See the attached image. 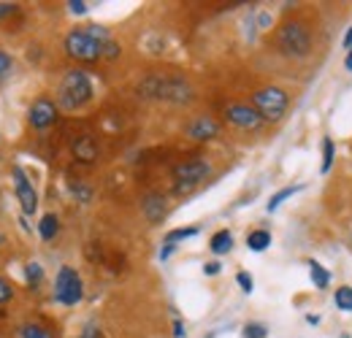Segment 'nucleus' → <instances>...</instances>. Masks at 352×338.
<instances>
[{
    "label": "nucleus",
    "instance_id": "f257e3e1",
    "mask_svg": "<svg viewBox=\"0 0 352 338\" xmlns=\"http://www.w3.org/2000/svg\"><path fill=\"white\" fill-rule=\"evenodd\" d=\"M111 41L109 30L106 27H76L65 36V52L68 57L79 60V63H95L103 57V46Z\"/></svg>",
    "mask_w": 352,
    "mask_h": 338
},
{
    "label": "nucleus",
    "instance_id": "f03ea898",
    "mask_svg": "<svg viewBox=\"0 0 352 338\" xmlns=\"http://www.w3.org/2000/svg\"><path fill=\"white\" fill-rule=\"evenodd\" d=\"M57 98H60V106L68 109V111H76L82 106H87L92 100V82L85 71H68L60 82L57 89Z\"/></svg>",
    "mask_w": 352,
    "mask_h": 338
},
{
    "label": "nucleus",
    "instance_id": "7ed1b4c3",
    "mask_svg": "<svg viewBox=\"0 0 352 338\" xmlns=\"http://www.w3.org/2000/svg\"><path fill=\"white\" fill-rule=\"evenodd\" d=\"M141 95L146 98H160V100H171V103H190L192 100V89L182 79H163V76H152L141 84Z\"/></svg>",
    "mask_w": 352,
    "mask_h": 338
},
{
    "label": "nucleus",
    "instance_id": "20e7f679",
    "mask_svg": "<svg viewBox=\"0 0 352 338\" xmlns=\"http://www.w3.org/2000/svg\"><path fill=\"white\" fill-rule=\"evenodd\" d=\"M287 106H290V98H287V92L279 89V87H265V89H258V92L252 95V109L263 117V122H276V120H282L285 111H287Z\"/></svg>",
    "mask_w": 352,
    "mask_h": 338
},
{
    "label": "nucleus",
    "instance_id": "39448f33",
    "mask_svg": "<svg viewBox=\"0 0 352 338\" xmlns=\"http://www.w3.org/2000/svg\"><path fill=\"white\" fill-rule=\"evenodd\" d=\"M276 49L285 57H307L311 52V36H309V30L301 22L282 25L279 33H276Z\"/></svg>",
    "mask_w": 352,
    "mask_h": 338
},
{
    "label": "nucleus",
    "instance_id": "423d86ee",
    "mask_svg": "<svg viewBox=\"0 0 352 338\" xmlns=\"http://www.w3.org/2000/svg\"><path fill=\"white\" fill-rule=\"evenodd\" d=\"M82 297H85V282H82L79 271L71 265H63L54 279V300L63 306H76Z\"/></svg>",
    "mask_w": 352,
    "mask_h": 338
},
{
    "label": "nucleus",
    "instance_id": "0eeeda50",
    "mask_svg": "<svg viewBox=\"0 0 352 338\" xmlns=\"http://www.w3.org/2000/svg\"><path fill=\"white\" fill-rule=\"evenodd\" d=\"M209 170H212V166H209L206 160H201V157L187 160V163H179L174 168V179L179 181L176 190H179V192H187V190L198 187V184L209 176Z\"/></svg>",
    "mask_w": 352,
    "mask_h": 338
},
{
    "label": "nucleus",
    "instance_id": "6e6552de",
    "mask_svg": "<svg viewBox=\"0 0 352 338\" xmlns=\"http://www.w3.org/2000/svg\"><path fill=\"white\" fill-rule=\"evenodd\" d=\"M11 176H14V190H16V198H19L22 212L36 214V209H38V195H36V187L30 184V179H28L25 168L14 166V168H11Z\"/></svg>",
    "mask_w": 352,
    "mask_h": 338
},
{
    "label": "nucleus",
    "instance_id": "1a4fd4ad",
    "mask_svg": "<svg viewBox=\"0 0 352 338\" xmlns=\"http://www.w3.org/2000/svg\"><path fill=\"white\" fill-rule=\"evenodd\" d=\"M225 120L233 127H239V130H258L263 125V117L247 103H230L225 109Z\"/></svg>",
    "mask_w": 352,
    "mask_h": 338
},
{
    "label": "nucleus",
    "instance_id": "9d476101",
    "mask_svg": "<svg viewBox=\"0 0 352 338\" xmlns=\"http://www.w3.org/2000/svg\"><path fill=\"white\" fill-rule=\"evenodd\" d=\"M28 122H30V127H36V130H46V127L54 125L57 122V106H54V100L38 98L30 106V111H28Z\"/></svg>",
    "mask_w": 352,
    "mask_h": 338
},
{
    "label": "nucleus",
    "instance_id": "9b49d317",
    "mask_svg": "<svg viewBox=\"0 0 352 338\" xmlns=\"http://www.w3.org/2000/svg\"><path fill=\"white\" fill-rule=\"evenodd\" d=\"M187 135L192 141H212L220 135V125L212 120V117H195L190 125H187Z\"/></svg>",
    "mask_w": 352,
    "mask_h": 338
},
{
    "label": "nucleus",
    "instance_id": "f8f14e48",
    "mask_svg": "<svg viewBox=\"0 0 352 338\" xmlns=\"http://www.w3.org/2000/svg\"><path fill=\"white\" fill-rule=\"evenodd\" d=\"M141 212H144V216H146L152 225H157V222H163V219H166V214H168V203H166V198H163V195L152 192V195H146V198L141 201Z\"/></svg>",
    "mask_w": 352,
    "mask_h": 338
},
{
    "label": "nucleus",
    "instance_id": "ddd939ff",
    "mask_svg": "<svg viewBox=\"0 0 352 338\" xmlns=\"http://www.w3.org/2000/svg\"><path fill=\"white\" fill-rule=\"evenodd\" d=\"M230 247H233V236H230V230L214 233L212 241H209V249H212L214 254H228L230 252Z\"/></svg>",
    "mask_w": 352,
    "mask_h": 338
},
{
    "label": "nucleus",
    "instance_id": "4468645a",
    "mask_svg": "<svg viewBox=\"0 0 352 338\" xmlns=\"http://www.w3.org/2000/svg\"><path fill=\"white\" fill-rule=\"evenodd\" d=\"M38 233H41L44 241H52V238L60 233V219H57L54 214H44L41 222H38Z\"/></svg>",
    "mask_w": 352,
    "mask_h": 338
},
{
    "label": "nucleus",
    "instance_id": "2eb2a0df",
    "mask_svg": "<svg viewBox=\"0 0 352 338\" xmlns=\"http://www.w3.org/2000/svg\"><path fill=\"white\" fill-rule=\"evenodd\" d=\"M74 155H76L79 160H85V163H92V160H95V155H98L95 141H92V138H79V141L74 144Z\"/></svg>",
    "mask_w": 352,
    "mask_h": 338
},
{
    "label": "nucleus",
    "instance_id": "dca6fc26",
    "mask_svg": "<svg viewBox=\"0 0 352 338\" xmlns=\"http://www.w3.org/2000/svg\"><path fill=\"white\" fill-rule=\"evenodd\" d=\"M16 338H54V336L46 330L44 325H38V322H25V325H19Z\"/></svg>",
    "mask_w": 352,
    "mask_h": 338
},
{
    "label": "nucleus",
    "instance_id": "f3484780",
    "mask_svg": "<svg viewBox=\"0 0 352 338\" xmlns=\"http://www.w3.org/2000/svg\"><path fill=\"white\" fill-rule=\"evenodd\" d=\"M268 244H271V233L268 230H252L247 236V247L252 252H263V249H268Z\"/></svg>",
    "mask_w": 352,
    "mask_h": 338
},
{
    "label": "nucleus",
    "instance_id": "a211bd4d",
    "mask_svg": "<svg viewBox=\"0 0 352 338\" xmlns=\"http://www.w3.org/2000/svg\"><path fill=\"white\" fill-rule=\"evenodd\" d=\"M309 268H311V282L317 284V290H325V287H328V282H331V273H328L317 260H311V262H309Z\"/></svg>",
    "mask_w": 352,
    "mask_h": 338
},
{
    "label": "nucleus",
    "instance_id": "6ab92c4d",
    "mask_svg": "<svg viewBox=\"0 0 352 338\" xmlns=\"http://www.w3.org/2000/svg\"><path fill=\"white\" fill-rule=\"evenodd\" d=\"M298 190H301V187H285V190H279V192L268 201V206H265V209H268V212H276V209L282 206V201H287V198H290V195H296Z\"/></svg>",
    "mask_w": 352,
    "mask_h": 338
},
{
    "label": "nucleus",
    "instance_id": "aec40b11",
    "mask_svg": "<svg viewBox=\"0 0 352 338\" xmlns=\"http://www.w3.org/2000/svg\"><path fill=\"white\" fill-rule=\"evenodd\" d=\"M333 300H336V306H339L342 311H352V287H339Z\"/></svg>",
    "mask_w": 352,
    "mask_h": 338
},
{
    "label": "nucleus",
    "instance_id": "412c9836",
    "mask_svg": "<svg viewBox=\"0 0 352 338\" xmlns=\"http://www.w3.org/2000/svg\"><path fill=\"white\" fill-rule=\"evenodd\" d=\"M25 276H28V284L36 287V284L44 279V268H41L38 262H28V265H25Z\"/></svg>",
    "mask_w": 352,
    "mask_h": 338
},
{
    "label": "nucleus",
    "instance_id": "4be33fe9",
    "mask_svg": "<svg viewBox=\"0 0 352 338\" xmlns=\"http://www.w3.org/2000/svg\"><path fill=\"white\" fill-rule=\"evenodd\" d=\"M198 236V227H179V230H171L166 236V244H176V241H184V238H192Z\"/></svg>",
    "mask_w": 352,
    "mask_h": 338
},
{
    "label": "nucleus",
    "instance_id": "5701e85b",
    "mask_svg": "<svg viewBox=\"0 0 352 338\" xmlns=\"http://www.w3.org/2000/svg\"><path fill=\"white\" fill-rule=\"evenodd\" d=\"M331 166H333V141L325 138L322 141V173L331 170Z\"/></svg>",
    "mask_w": 352,
    "mask_h": 338
},
{
    "label": "nucleus",
    "instance_id": "b1692460",
    "mask_svg": "<svg viewBox=\"0 0 352 338\" xmlns=\"http://www.w3.org/2000/svg\"><path fill=\"white\" fill-rule=\"evenodd\" d=\"M244 338H268V330L258 322H250V325H244Z\"/></svg>",
    "mask_w": 352,
    "mask_h": 338
},
{
    "label": "nucleus",
    "instance_id": "393cba45",
    "mask_svg": "<svg viewBox=\"0 0 352 338\" xmlns=\"http://www.w3.org/2000/svg\"><path fill=\"white\" fill-rule=\"evenodd\" d=\"M11 297H14V284H11V282H6V279L0 276V306H3V303H8Z\"/></svg>",
    "mask_w": 352,
    "mask_h": 338
},
{
    "label": "nucleus",
    "instance_id": "a878e982",
    "mask_svg": "<svg viewBox=\"0 0 352 338\" xmlns=\"http://www.w3.org/2000/svg\"><path fill=\"white\" fill-rule=\"evenodd\" d=\"M11 65H14V63H11V54H8V52H3V49H0V79H3V76H8V74H11Z\"/></svg>",
    "mask_w": 352,
    "mask_h": 338
},
{
    "label": "nucleus",
    "instance_id": "bb28decb",
    "mask_svg": "<svg viewBox=\"0 0 352 338\" xmlns=\"http://www.w3.org/2000/svg\"><path fill=\"white\" fill-rule=\"evenodd\" d=\"M236 282H239V287H241L244 293H252V276H250V273L241 271V273L236 276Z\"/></svg>",
    "mask_w": 352,
    "mask_h": 338
},
{
    "label": "nucleus",
    "instance_id": "cd10ccee",
    "mask_svg": "<svg viewBox=\"0 0 352 338\" xmlns=\"http://www.w3.org/2000/svg\"><path fill=\"white\" fill-rule=\"evenodd\" d=\"M103 57H109V60H117L120 57V43L109 41L106 46H103Z\"/></svg>",
    "mask_w": 352,
    "mask_h": 338
},
{
    "label": "nucleus",
    "instance_id": "c85d7f7f",
    "mask_svg": "<svg viewBox=\"0 0 352 338\" xmlns=\"http://www.w3.org/2000/svg\"><path fill=\"white\" fill-rule=\"evenodd\" d=\"M68 8H71V14H87V3L85 0H71Z\"/></svg>",
    "mask_w": 352,
    "mask_h": 338
},
{
    "label": "nucleus",
    "instance_id": "c756f323",
    "mask_svg": "<svg viewBox=\"0 0 352 338\" xmlns=\"http://www.w3.org/2000/svg\"><path fill=\"white\" fill-rule=\"evenodd\" d=\"M204 273H206V276H217V273H220V262H206V265H204Z\"/></svg>",
    "mask_w": 352,
    "mask_h": 338
},
{
    "label": "nucleus",
    "instance_id": "7c9ffc66",
    "mask_svg": "<svg viewBox=\"0 0 352 338\" xmlns=\"http://www.w3.org/2000/svg\"><path fill=\"white\" fill-rule=\"evenodd\" d=\"M79 338H100V330H98L95 325H89L87 330H85V333H82V336H79Z\"/></svg>",
    "mask_w": 352,
    "mask_h": 338
},
{
    "label": "nucleus",
    "instance_id": "2f4dec72",
    "mask_svg": "<svg viewBox=\"0 0 352 338\" xmlns=\"http://www.w3.org/2000/svg\"><path fill=\"white\" fill-rule=\"evenodd\" d=\"M14 8H16V5H11V3H0V19H3V16H8Z\"/></svg>",
    "mask_w": 352,
    "mask_h": 338
},
{
    "label": "nucleus",
    "instance_id": "473e14b6",
    "mask_svg": "<svg viewBox=\"0 0 352 338\" xmlns=\"http://www.w3.org/2000/svg\"><path fill=\"white\" fill-rule=\"evenodd\" d=\"M174 252V244H163V252H160V260H168Z\"/></svg>",
    "mask_w": 352,
    "mask_h": 338
},
{
    "label": "nucleus",
    "instance_id": "72a5a7b5",
    "mask_svg": "<svg viewBox=\"0 0 352 338\" xmlns=\"http://www.w3.org/2000/svg\"><path fill=\"white\" fill-rule=\"evenodd\" d=\"M174 336H176V338H184V325H182L179 319L174 322Z\"/></svg>",
    "mask_w": 352,
    "mask_h": 338
},
{
    "label": "nucleus",
    "instance_id": "f704fd0d",
    "mask_svg": "<svg viewBox=\"0 0 352 338\" xmlns=\"http://www.w3.org/2000/svg\"><path fill=\"white\" fill-rule=\"evenodd\" d=\"M344 49H352V27H350V33L344 36Z\"/></svg>",
    "mask_w": 352,
    "mask_h": 338
},
{
    "label": "nucleus",
    "instance_id": "c9c22d12",
    "mask_svg": "<svg viewBox=\"0 0 352 338\" xmlns=\"http://www.w3.org/2000/svg\"><path fill=\"white\" fill-rule=\"evenodd\" d=\"M344 65H347V71H352V49H350V54H347V63H344Z\"/></svg>",
    "mask_w": 352,
    "mask_h": 338
},
{
    "label": "nucleus",
    "instance_id": "e433bc0d",
    "mask_svg": "<svg viewBox=\"0 0 352 338\" xmlns=\"http://www.w3.org/2000/svg\"><path fill=\"white\" fill-rule=\"evenodd\" d=\"M206 338H214V336H212V333H209V336H206Z\"/></svg>",
    "mask_w": 352,
    "mask_h": 338
}]
</instances>
